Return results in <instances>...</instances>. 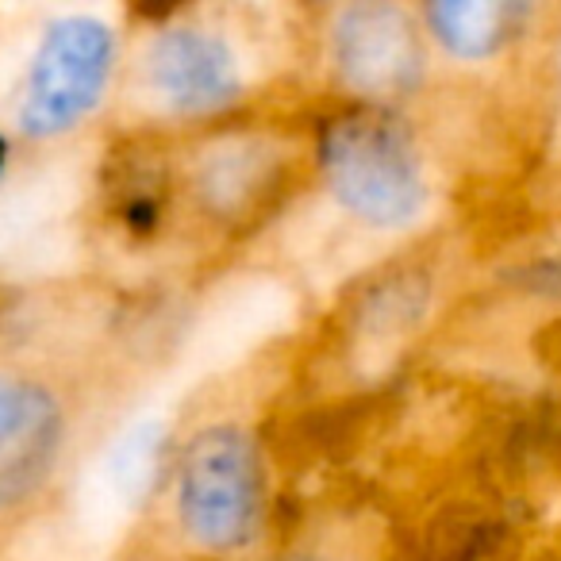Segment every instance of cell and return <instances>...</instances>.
Returning <instances> with one entry per match:
<instances>
[{
	"label": "cell",
	"mask_w": 561,
	"mask_h": 561,
	"mask_svg": "<svg viewBox=\"0 0 561 561\" xmlns=\"http://www.w3.org/2000/svg\"><path fill=\"white\" fill-rule=\"evenodd\" d=\"M323 173L346 211L369 227H404L427 204L420 150L400 119L358 108L331 119L320 142Z\"/></svg>",
	"instance_id": "obj_1"
},
{
	"label": "cell",
	"mask_w": 561,
	"mask_h": 561,
	"mask_svg": "<svg viewBox=\"0 0 561 561\" xmlns=\"http://www.w3.org/2000/svg\"><path fill=\"white\" fill-rule=\"evenodd\" d=\"M262 484L250 438L239 427H211L181 458L178 512L204 550H234L254 535Z\"/></svg>",
	"instance_id": "obj_2"
},
{
	"label": "cell",
	"mask_w": 561,
	"mask_h": 561,
	"mask_svg": "<svg viewBox=\"0 0 561 561\" xmlns=\"http://www.w3.org/2000/svg\"><path fill=\"white\" fill-rule=\"evenodd\" d=\"M112 73V32L101 20L70 16L50 24L27 73L20 127L35 139L70 131L101 101Z\"/></svg>",
	"instance_id": "obj_3"
},
{
	"label": "cell",
	"mask_w": 561,
	"mask_h": 561,
	"mask_svg": "<svg viewBox=\"0 0 561 561\" xmlns=\"http://www.w3.org/2000/svg\"><path fill=\"white\" fill-rule=\"evenodd\" d=\"M335 66L362 96H400L423 78V43L397 0H358L339 16Z\"/></svg>",
	"instance_id": "obj_4"
},
{
	"label": "cell",
	"mask_w": 561,
	"mask_h": 561,
	"mask_svg": "<svg viewBox=\"0 0 561 561\" xmlns=\"http://www.w3.org/2000/svg\"><path fill=\"white\" fill-rule=\"evenodd\" d=\"M62 404L32 377H0V507L27 500L62 450Z\"/></svg>",
	"instance_id": "obj_5"
},
{
	"label": "cell",
	"mask_w": 561,
	"mask_h": 561,
	"mask_svg": "<svg viewBox=\"0 0 561 561\" xmlns=\"http://www.w3.org/2000/svg\"><path fill=\"white\" fill-rule=\"evenodd\" d=\"M147 81L165 108L204 116L239 96V62L219 35L170 32L150 47Z\"/></svg>",
	"instance_id": "obj_6"
},
{
	"label": "cell",
	"mask_w": 561,
	"mask_h": 561,
	"mask_svg": "<svg viewBox=\"0 0 561 561\" xmlns=\"http://www.w3.org/2000/svg\"><path fill=\"white\" fill-rule=\"evenodd\" d=\"M431 27L450 55L481 62L519 35L530 0H427Z\"/></svg>",
	"instance_id": "obj_7"
},
{
	"label": "cell",
	"mask_w": 561,
	"mask_h": 561,
	"mask_svg": "<svg viewBox=\"0 0 561 561\" xmlns=\"http://www.w3.org/2000/svg\"><path fill=\"white\" fill-rule=\"evenodd\" d=\"M162 446H165V427L158 420H139L135 427H127L116 438L112 454L104 458L108 489L119 500H127V504L147 496V489H154L158 466H162Z\"/></svg>",
	"instance_id": "obj_8"
},
{
	"label": "cell",
	"mask_w": 561,
	"mask_h": 561,
	"mask_svg": "<svg viewBox=\"0 0 561 561\" xmlns=\"http://www.w3.org/2000/svg\"><path fill=\"white\" fill-rule=\"evenodd\" d=\"M127 12H131L135 20H147V24H162V20H170L173 12H181L185 4H193V0H124Z\"/></svg>",
	"instance_id": "obj_9"
},
{
	"label": "cell",
	"mask_w": 561,
	"mask_h": 561,
	"mask_svg": "<svg viewBox=\"0 0 561 561\" xmlns=\"http://www.w3.org/2000/svg\"><path fill=\"white\" fill-rule=\"evenodd\" d=\"M4 158H9V142L0 139V170H4Z\"/></svg>",
	"instance_id": "obj_10"
}]
</instances>
